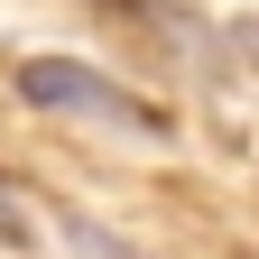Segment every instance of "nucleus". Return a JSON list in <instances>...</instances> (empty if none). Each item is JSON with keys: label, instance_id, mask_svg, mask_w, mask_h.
<instances>
[{"label": "nucleus", "instance_id": "2", "mask_svg": "<svg viewBox=\"0 0 259 259\" xmlns=\"http://www.w3.org/2000/svg\"><path fill=\"white\" fill-rule=\"evenodd\" d=\"M65 241H74V259H130L120 241H102V232H93V222H65Z\"/></svg>", "mask_w": 259, "mask_h": 259}, {"label": "nucleus", "instance_id": "1", "mask_svg": "<svg viewBox=\"0 0 259 259\" xmlns=\"http://www.w3.org/2000/svg\"><path fill=\"white\" fill-rule=\"evenodd\" d=\"M19 102L111 120V130H130V139H167V111H157V102H139L130 83L93 74V65H74V56H28V65H19Z\"/></svg>", "mask_w": 259, "mask_h": 259}, {"label": "nucleus", "instance_id": "3", "mask_svg": "<svg viewBox=\"0 0 259 259\" xmlns=\"http://www.w3.org/2000/svg\"><path fill=\"white\" fill-rule=\"evenodd\" d=\"M28 241V213H19V194H10V176H0V250H19Z\"/></svg>", "mask_w": 259, "mask_h": 259}]
</instances>
